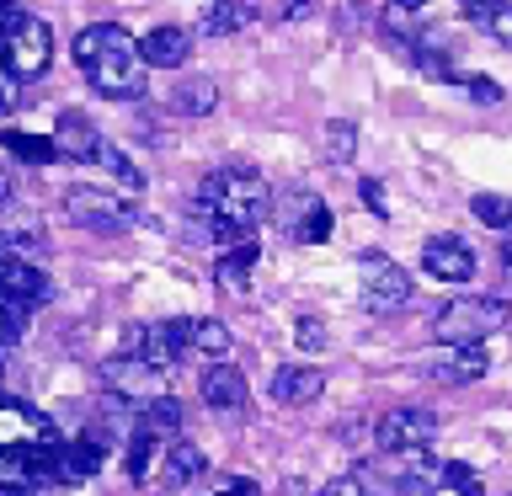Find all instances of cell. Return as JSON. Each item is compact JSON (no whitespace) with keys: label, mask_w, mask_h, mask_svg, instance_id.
I'll list each match as a JSON object with an SVG mask.
<instances>
[{"label":"cell","mask_w":512,"mask_h":496,"mask_svg":"<svg viewBox=\"0 0 512 496\" xmlns=\"http://www.w3.org/2000/svg\"><path fill=\"white\" fill-rule=\"evenodd\" d=\"M192 208L208 219V230H214L219 246H240V240H251V230L267 219L272 187L256 171H214L198 182Z\"/></svg>","instance_id":"cell-1"},{"label":"cell","mask_w":512,"mask_h":496,"mask_svg":"<svg viewBox=\"0 0 512 496\" xmlns=\"http://www.w3.org/2000/svg\"><path fill=\"white\" fill-rule=\"evenodd\" d=\"M75 64L86 70V80L112 102H134L144 96V54L118 22H96L86 32H75Z\"/></svg>","instance_id":"cell-2"},{"label":"cell","mask_w":512,"mask_h":496,"mask_svg":"<svg viewBox=\"0 0 512 496\" xmlns=\"http://www.w3.org/2000/svg\"><path fill=\"white\" fill-rule=\"evenodd\" d=\"M507 299H448L438 315H432V336H438L443 347H470V342H486L491 331L507 326Z\"/></svg>","instance_id":"cell-3"},{"label":"cell","mask_w":512,"mask_h":496,"mask_svg":"<svg viewBox=\"0 0 512 496\" xmlns=\"http://www.w3.org/2000/svg\"><path fill=\"white\" fill-rule=\"evenodd\" d=\"M0 59L16 80H38L54 59V32H48L43 16L27 11H6V27H0Z\"/></svg>","instance_id":"cell-4"},{"label":"cell","mask_w":512,"mask_h":496,"mask_svg":"<svg viewBox=\"0 0 512 496\" xmlns=\"http://www.w3.org/2000/svg\"><path fill=\"white\" fill-rule=\"evenodd\" d=\"M358 278H363V304L374 315H390L400 304H411V272L390 262L384 251H363L358 256Z\"/></svg>","instance_id":"cell-5"},{"label":"cell","mask_w":512,"mask_h":496,"mask_svg":"<svg viewBox=\"0 0 512 496\" xmlns=\"http://www.w3.org/2000/svg\"><path fill=\"white\" fill-rule=\"evenodd\" d=\"M64 214H70V224H80V230H128L134 224V208H128V198H118V192H102V187H70L64 192Z\"/></svg>","instance_id":"cell-6"},{"label":"cell","mask_w":512,"mask_h":496,"mask_svg":"<svg viewBox=\"0 0 512 496\" xmlns=\"http://www.w3.org/2000/svg\"><path fill=\"white\" fill-rule=\"evenodd\" d=\"M0 448H27V454H48L59 448V432L43 411H32L27 400L0 395Z\"/></svg>","instance_id":"cell-7"},{"label":"cell","mask_w":512,"mask_h":496,"mask_svg":"<svg viewBox=\"0 0 512 496\" xmlns=\"http://www.w3.org/2000/svg\"><path fill=\"white\" fill-rule=\"evenodd\" d=\"M432 438H438V416L427 406H395V411H384L379 427H374V443L384 454H416V448H427Z\"/></svg>","instance_id":"cell-8"},{"label":"cell","mask_w":512,"mask_h":496,"mask_svg":"<svg viewBox=\"0 0 512 496\" xmlns=\"http://www.w3.org/2000/svg\"><path fill=\"white\" fill-rule=\"evenodd\" d=\"M123 347L134 358L155 363V368H176L182 352L192 347V320H155V326H134L123 336Z\"/></svg>","instance_id":"cell-9"},{"label":"cell","mask_w":512,"mask_h":496,"mask_svg":"<svg viewBox=\"0 0 512 496\" xmlns=\"http://www.w3.org/2000/svg\"><path fill=\"white\" fill-rule=\"evenodd\" d=\"M102 379H107V390L118 395V400H155V395H166V368H155V363H144L134 358V352H123V358H107L102 363Z\"/></svg>","instance_id":"cell-10"},{"label":"cell","mask_w":512,"mask_h":496,"mask_svg":"<svg viewBox=\"0 0 512 496\" xmlns=\"http://www.w3.org/2000/svg\"><path fill=\"white\" fill-rule=\"evenodd\" d=\"M422 272L438 283H470L475 278V251L459 235H432L422 246Z\"/></svg>","instance_id":"cell-11"},{"label":"cell","mask_w":512,"mask_h":496,"mask_svg":"<svg viewBox=\"0 0 512 496\" xmlns=\"http://www.w3.org/2000/svg\"><path fill=\"white\" fill-rule=\"evenodd\" d=\"M54 144H59V155H64V160H80V166H86V160L102 155V144H107V139L96 134V123L86 118V112H59Z\"/></svg>","instance_id":"cell-12"},{"label":"cell","mask_w":512,"mask_h":496,"mask_svg":"<svg viewBox=\"0 0 512 496\" xmlns=\"http://www.w3.org/2000/svg\"><path fill=\"white\" fill-rule=\"evenodd\" d=\"M102 470V438H75V443H59L54 454V480L59 486H80Z\"/></svg>","instance_id":"cell-13"},{"label":"cell","mask_w":512,"mask_h":496,"mask_svg":"<svg viewBox=\"0 0 512 496\" xmlns=\"http://www.w3.org/2000/svg\"><path fill=\"white\" fill-rule=\"evenodd\" d=\"M139 54H144L150 70H182L187 54H192V38H187L182 27H150L139 38Z\"/></svg>","instance_id":"cell-14"},{"label":"cell","mask_w":512,"mask_h":496,"mask_svg":"<svg viewBox=\"0 0 512 496\" xmlns=\"http://www.w3.org/2000/svg\"><path fill=\"white\" fill-rule=\"evenodd\" d=\"M198 390H203V400L214 411H240V406H246V374H240L235 363H208L203 379H198Z\"/></svg>","instance_id":"cell-15"},{"label":"cell","mask_w":512,"mask_h":496,"mask_svg":"<svg viewBox=\"0 0 512 496\" xmlns=\"http://www.w3.org/2000/svg\"><path fill=\"white\" fill-rule=\"evenodd\" d=\"M320 390H326V374L310 363H288L272 374V400H278V406H310Z\"/></svg>","instance_id":"cell-16"},{"label":"cell","mask_w":512,"mask_h":496,"mask_svg":"<svg viewBox=\"0 0 512 496\" xmlns=\"http://www.w3.org/2000/svg\"><path fill=\"white\" fill-rule=\"evenodd\" d=\"M486 368H491L486 347L470 342V347H448V358L432 363V379H438V384H475L480 374H486Z\"/></svg>","instance_id":"cell-17"},{"label":"cell","mask_w":512,"mask_h":496,"mask_svg":"<svg viewBox=\"0 0 512 496\" xmlns=\"http://www.w3.org/2000/svg\"><path fill=\"white\" fill-rule=\"evenodd\" d=\"M198 475H203V448L187 443V438H176V443L166 448V464H160V486H166V491H182V486H192Z\"/></svg>","instance_id":"cell-18"},{"label":"cell","mask_w":512,"mask_h":496,"mask_svg":"<svg viewBox=\"0 0 512 496\" xmlns=\"http://www.w3.org/2000/svg\"><path fill=\"white\" fill-rule=\"evenodd\" d=\"M464 22H475L486 38L512 48V6L507 0H464Z\"/></svg>","instance_id":"cell-19"},{"label":"cell","mask_w":512,"mask_h":496,"mask_svg":"<svg viewBox=\"0 0 512 496\" xmlns=\"http://www.w3.org/2000/svg\"><path fill=\"white\" fill-rule=\"evenodd\" d=\"M331 208L320 198H299V214L288 219V235L299 240V246H320V240H331Z\"/></svg>","instance_id":"cell-20"},{"label":"cell","mask_w":512,"mask_h":496,"mask_svg":"<svg viewBox=\"0 0 512 496\" xmlns=\"http://www.w3.org/2000/svg\"><path fill=\"white\" fill-rule=\"evenodd\" d=\"M246 22H251L246 0H214V6H203L198 32H203V38H230V32H240Z\"/></svg>","instance_id":"cell-21"},{"label":"cell","mask_w":512,"mask_h":496,"mask_svg":"<svg viewBox=\"0 0 512 496\" xmlns=\"http://www.w3.org/2000/svg\"><path fill=\"white\" fill-rule=\"evenodd\" d=\"M171 107L187 112V118H208V112L219 107V86L208 75H192V80H182V86L171 91Z\"/></svg>","instance_id":"cell-22"},{"label":"cell","mask_w":512,"mask_h":496,"mask_svg":"<svg viewBox=\"0 0 512 496\" xmlns=\"http://www.w3.org/2000/svg\"><path fill=\"white\" fill-rule=\"evenodd\" d=\"M139 427H144V432H155V438H171V432L182 427V400H176V395L144 400V406H139Z\"/></svg>","instance_id":"cell-23"},{"label":"cell","mask_w":512,"mask_h":496,"mask_svg":"<svg viewBox=\"0 0 512 496\" xmlns=\"http://www.w3.org/2000/svg\"><path fill=\"white\" fill-rule=\"evenodd\" d=\"M251 267H256V240H240V246H230V251H224L219 256V283L224 288H246L251 283Z\"/></svg>","instance_id":"cell-24"},{"label":"cell","mask_w":512,"mask_h":496,"mask_svg":"<svg viewBox=\"0 0 512 496\" xmlns=\"http://www.w3.org/2000/svg\"><path fill=\"white\" fill-rule=\"evenodd\" d=\"M0 144H6L16 160H27V166H48V160H59V144H54V139L16 134V128H6V134H0Z\"/></svg>","instance_id":"cell-25"},{"label":"cell","mask_w":512,"mask_h":496,"mask_svg":"<svg viewBox=\"0 0 512 496\" xmlns=\"http://www.w3.org/2000/svg\"><path fill=\"white\" fill-rule=\"evenodd\" d=\"M470 214L486 224V230H507L512 235V198H507V192H475Z\"/></svg>","instance_id":"cell-26"},{"label":"cell","mask_w":512,"mask_h":496,"mask_svg":"<svg viewBox=\"0 0 512 496\" xmlns=\"http://www.w3.org/2000/svg\"><path fill=\"white\" fill-rule=\"evenodd\" d=\"M192 352L224 363V352H230V326H224V320H192Z\"/></svg>","instance_id":"cell-27"},{"label":"cell","mask_w":512,"mask_h":496,"mask_svg":"<svg viewBox=\"0 0 512 496\" xmlns=\"http://www.w3.org/2000/svg\"><path fill=\"white\" fill-rule=\"evenodd\" d=\"M96 166H102V171H107V176H112V182H118L123 192H139V187H144L139 166H134V160H128V155L118 150V144H102V155H96Z\"/></svg>","instance_id":"cell-28"},{"label":"cell","mask_w":512,"mask_h":496,"mask_svg":"<svg viewBox=\"0 0 512 496\" xmlns=\"http://www.w3.org/2000/svg\"><path fill=\"white\" fill-rule=\"evenodd\" d=\"M352 155H358V128H352L347 118L326 123V160H336V166H347Z\"/></svg>","instance_id":"cell-29"},{"label":"cell","mask_w":512,"mask_h":496,"mask_svg":"<svg viewBox=\"0 0 512 496\" xmlns=\"http://www.w3.org/2000/svg\"><path fill=\"white\" fill-rule=\"evenodd\" d=\"M443 486L454 491V496H486L480 475L470 470V464H459V459H448V464H443Z\"/></svg>","instance_id":"cell-30"},{"label":"cell","mask_w":512,"mask_h":496,"mask_svg":"<svg viewBox=\"0 0 512 496\" xmlns=\"http://www.w3.org/2000/svg\"><path fill=\"white\" fill-rule=\"evenodd\" d=\"M155 448H160V438L139 427V432H134V443H128V475H134V480L150 475V454H155Z\"/></svg>","instance_id":"cell-31"},{"label":"cell","mask_w":512,"mask_h":496,"mask_svg":"<svg viewBox=\"0 0 512 496\" xmlns=\"http://www.w3.org/2000/svg\"><path fill=\"white\" fill-rule=\"evenodd\" d=\"M294 342H299L304 352H320V347H326V326H320L315 315H299V326H294Z\"/></svg>","instance_id":"cell-32"},{"label":"cell","mask_w":512,"mask_h":496,"mask_svg":"<svg viewBox=\"0 0 512 496\" xmlns=\"http://www.w3.org/2000/svg\"><path fill=\"white\" fill-rule=\"evenodd\" d=\"M459 86H464V91H470V96H475V102H486V107H496V102H502V96H507V91H502V86H496V80H486V75H464V80H459Z\"/></svg>","instance_id":"cell-33"},{"label":"cell","mask_w":512,"mask_h":496,"mask_svg":"<svg viewBox=\"0 0 512 496\" xmlns=\"http://www.w3.org/2000/svg\"><path fill=\"white\" fill-rule=\"evenodd\" d=\"M256 491H262V486H256L251 475H219L208 496H256Z\"/></svg>","instance_id":"cell-34"},{"label":"cell","mask_w":512,"mask_h":496,"mask_svg":"<svg viewBox=\"0 0 512 496\" xmlns=\"http://www.w3.org/2000/svg\"><path fill=\"white\" fill-rule=\"evenodd\" d=\"M315 496H368V491H363V475H336V480H326Z\"/></svg>","instance_id":"cell-35"},{"label":"cell","mask_w":512,"mask_h":496,"mask_svg":"<svg viewBox=\"0 0 512 496\" xmlns=\"http://www.w3.org/2000/svg\"><path fill=\"white\" fill-rule=\"evenodd\" d=\"M358 192H363V203H368V208H374V214H379V219H384V214H390V203H384V187L374 182V176H363V187H358Z\"/></svg>","instance_id":"cell-36"},{"label":"cell","mask_w":512,"mask_h":496,"mask_svg":"<svg viewBox=\"0 0 512 496\" xmlns=\"http://www.w3.org/2000/svg\"><path fill=\"white\" fill-rule=\"evenodd\" d=\"M390 496H438V491H432V480L406 475V480H395V491H390Z\"/></svg>","instance_id":"cell-37"},{"label":"cell","mask_w":512,"mask_h":496,"mask_svg":"<svg viewBox=\"0 0 512 496\" xmlns=\"http://www.w3.org/2000/svg\"><path fill=\"white\" fill-rule=\"evenodd\" d=\"M390 6H395V11H406V16H422L432 0H390Z\"/></svg>","instance_id":"cell-38"},{"label":"cell","mask_w":512,"mask_h":496,"mask_svg":"<svg viewBox=\"0 0 512 496\" xmlns=\"http://www.w3.org/2000/svg\"><path fill=\"white\" fill-rule=\"evenodd\" d=\"M502 262H507V283H512V240L502 246Z\"/></svg>","instance_id":"cell-39"},{"label":"cell","mask_w":512,"mask_h":496,"mask_svg":"<svg viewBox=\"0 0 512 496\" xmlns=\"http://www.w3.org/2000/svg\"><path fill=\"white\" fill-rule=\"evenodd\" d=\"M11 198V182H6V171H0V203H6Z\"/></svg>","instance_id":"cell-40"}]
</instances>
